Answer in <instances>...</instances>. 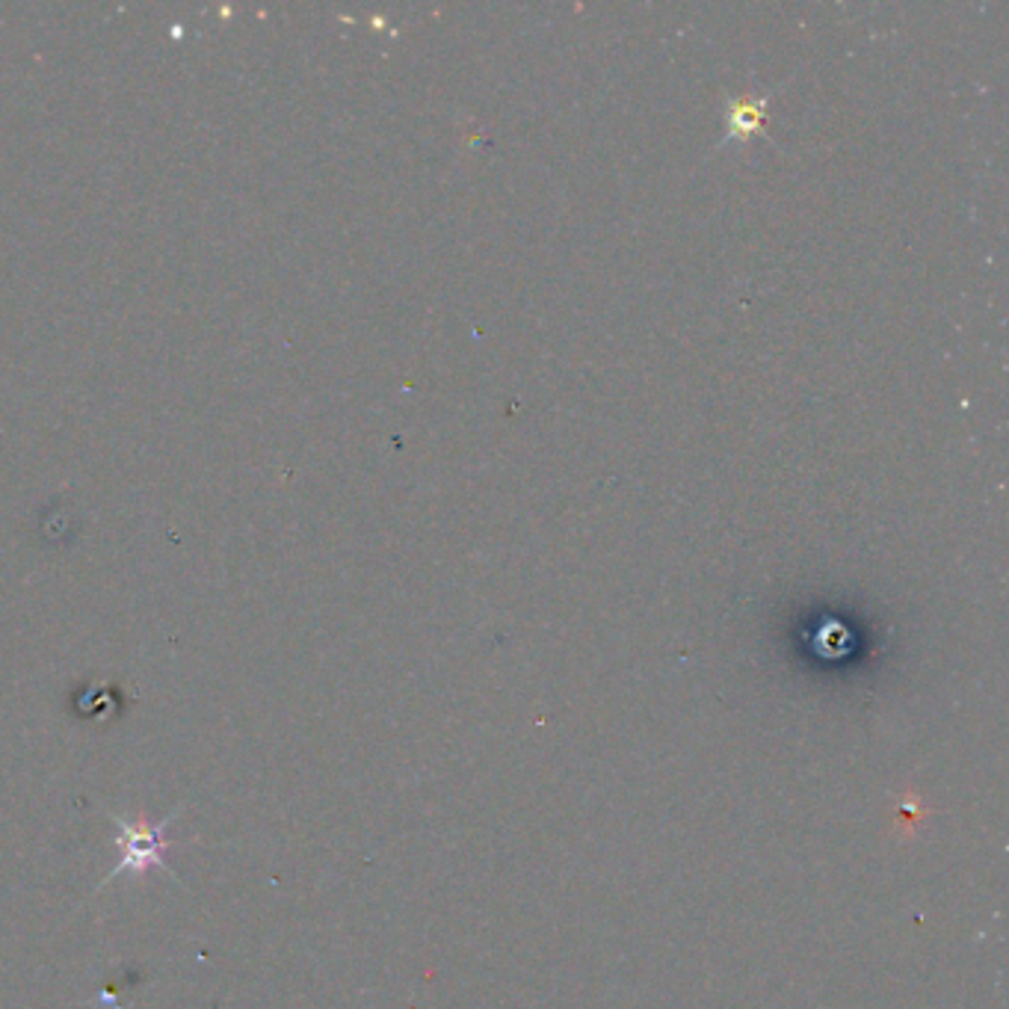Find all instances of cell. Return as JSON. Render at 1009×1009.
<instances>
[{
  "label": "cell",
  "mask_w": 1009,
  "mask_h": 1009,
  "mask_svg": "<svg viewBox=\"0 0 1009 1009\" xmlns=\"http://www.w3.org/2000/svg\"><path fill=\"white\" fill-rule=\"evenodd\" d=\"M181 806L175 808L173 815L163 817L157 827H149V823H130V820H122L118 815H113V823L118 827V837L116 844L122 849V859L113 870H110L104 880L98 882L96 892H101L110 880H116L122 873H146V870L157 868L163 873H173L169 865H166V849H169V841H163V832L173 827L175 817H178Z\"/></svg>",
  "instance_id": "obj_1"
},
{
  "label": "cell",
  "mask_w": 1009,
  "mask_h": 1009,
  "mask_svg": "<svg viewBox=\"0 0 1009 1009\" xmlns=\"http://www.w3.org/2000/svg\"><path fill=\"white\" fill-rule=\"evenodd\" d=\"M758 110L755 108H743V113L737 118H734V125H746V128H752V125H758Z\"/></svg>",
  "instance_id": "obj_2"
}]
</instances>
